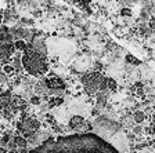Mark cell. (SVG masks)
Returning <instances> with one entry per match:
<instances>
[{"mask_svg": "<svg viewBox=\"0 0 155 153\" xmlns=\"http://www.w3.org/2000/svg\"><path fill=\"white\" fill-rule=\"evenodd\" d=\"M13 93L10 91V90H4L0 93V112L7 109L10 105H11V102H13Z\"/></svg>", "mask_w": 155, "mask_h": 153, "instance_id": "6", "label": "cell"}, {"mask_svg": "<svg viewBox=\"0 0 155 153\" xmlns=\"http://www.w3.org/2000/svg\"><path fill=\"white\" fill-rule=\"evenodd\" d=\"M22 68L28 72V75L33 77H42L43 75L48 73V61L47 57L36 51L32 46L28 43V47L24 51L22 58Z\"/></svg>", "mask_w": 155, "mask_h": 153, "instance_id": "2", "label": "cell"}, {"mask_svg": "<svg viewBox=\"0 0 155 153\" xmlns=\"http://www.w3.org/2000/svg\"><path fill=\"white\" fill-rule=\"evenodd\" d=\"M2 70H3V73L6 76H14L15 75V69L13 68V65H3Z\"/></svg>", "mask_w": 155, "mask_h": 153, "instance_id": "11", "label": "cell"}, {"mask_svg": "<svg viewBox=\"0 0 155 153\" xmlns=\"http://www.w3.org/2000/svg\"><path fill=\"white\" fill-rule=\"evenodd\" d=\"M68 127L76 134H89L93 131V123L87 121L82 115H74L68 120Z\"/></svg>", "mask_w": 155, "mask_h": 153, "instance_id": "4", "label": "cell"}, {"mask_svg": "<svg viewBox=\"0 0 155 153\" xmlns=\"http://www.w3.org/2000/svg\"><path fill=\"white\" fill-rule=\"evenodd\" d=\"M3 21H4V15L3 13H0V25H3Z\"/></svg>", "mask_w": 155, "mask_h": 153, "instance_id": "15", "label": "cell"}, {"mask_svg": "<svg viewBox=\"0 0 155 153\" xmlns=\"http://www.w3.org/2000/svg\"><path fill=\"white\" fill-rule=\"evenodd\" d=\"M8 83V77L3 73V70L0 69V86H6Z\"/></svg>", "mask_w": 155, "mask_h": 153, "instance_id": "14", "label": "cell"}, {"mask_svg": "<svg viewBox=\"0 0 155 153\" xmlns=\"http://www.w3.org/2000/svg\"><path fill=\"white\" fill-rule=\"evenodd\" d=\"M29 104L33 105V106H39L40 104H42V98L38 97V95H32L31 98H29Z\"/></svg>", "mask_w": 155, "mask_h": 153, "instance_id": "13", "label": "cell"}, {"mask_svg": "<svg viewBox=\"0 0 155 153\" xmlns=\"http://www.w3.org/2000/svg\"><path fill=\"white\" fill-rule=\"evenodd\" d=\"M104 75L101 72H93V70H86L84 73H82L81 81L83 84L84 93L89 95H96L97 93H100V83Z\"/></svg>", "mask_w": 155, "mask_h": 153, "instance_id": "3", "label": "cell"}, {"mask_svg": "<svg viewBox=\"0 0 155 153\" xmlns=\"http://www.w3.org/2000/svg\"><path fill=\"white\" fill-rule=\"evenodd\" d=\"M0 153H7V150L3 149V148H0Z\"/></svg>", "mask_w": 155, "mask_h": 153, "instance_id": "16", "label": "cell"}, {"mask_svg": "<svg viewBox=\"0 0 155 153\" xmlns=\"http://www.w3.org/2000/svg\"><path fill=\"white\" fill-rule=\"evenodd\" d=\"M0 120H2V119H0Z\"/></svg>", "mask_w": 155, "mask_h": 153, "instance_id": "17", "label": "cell"}, {"mask_svg": "<svg viewBox=\"0 0 155 153\" xmlns=\"http://www.w3.org/2000/svg\"><path fill=\"white\" fill-rule=\"evenodd\" d=\"M13 142L15 144V146L18 148V149H26V146H28V139L19 134H17L15 137H13Z\"/></svg>", "mask_w": 155, "mask_h": 153, "instance_id": "8", "label": "cell"}, {"mask_svg": "<svg viewBox=\"0 0 155 153\" xmlns=\"http://www.w3.org/2000/svg\"><path fill=\"white\" fill-rule=\"evenodd\" d=\"M29 153H119L96 134H72L48 138Z\"/></svg>", "mask_w": 155, "mask_h": 153, "instance_id": "1", "label": "cell"}, {"mask_svg": "<svg viewBox=\"0 0 155 153\" xmlns=\"http://www.w3.org/2000/svg\"><path fill=\"white\" fill-rule=\"evenodd\" d=\"M125 62H126V65H129V66H133V68H137V66H140V65H141V61L137 59L136 57H133L132 54H126Z\"/></svg>", "mask_w": 155, "mask_h": 153, "instance_id": "9", "label": "cell"}, {"mask_svg": "<svg viewBox=\"0 0 155 153\" xmlns=\"http://www.w3.org/2000/svg\"><path fill=\"white\" fill-rule=\"evenodd\" d=\"M132 117H133V121H134L136 124L140 126V124H143V123L147 120V117H148V116L145 115L144 110H139V109H136V110L132 113Z\"/></svg>", "mask_w": 155, "mask_h": 153, "instance_id": "7", "label": "cell"}, {"mask_svg": "<svg viewBox=\"0 0 155 153\" xmlns=\"http://www.w3.org/2000/svg\"><path fill=\"white\" fill-rule=\"evenodd\" d=\"M21 124H22V128H21V132H19V134L22 135L24 138H26V139H29L32 135L39 132L40 127H42L40 120L32 115L29 116V117L24 119V120H21Z\"/></svg>", "mask_w": 155, "mask_h": 153, "instance_id": "5", "label": "cell"}, {"mask_svg": "<svg viewBox=\"0 0 155 153\" xmlns=\"http://www.w3.org/2000/svg\"><path fill=\"white\" fill-rule=\"evenodd\" d=\"M119 14L122 17L130 18V17L133 15V11H132V8H129V7H122V8H120V11H119Z\"/></svg>", "mask_w": 155, "mask_h": 153, "instance_id": "12", "label": "cell"}, {"mask_svg": "<svg viewBox=\"0 0 155 153\" xmlns=\"http://www.w3.org/2000/svg\"><path fill=\"white\" fill-rule=\"evenodd\" d=\"M13 44H14V48H15V51H19V53H24V51L26 50V47H28V43H26V40H15Z\"/></svg>", "mask_w": 155, "mask_h": 153, "instance_id": "10", "label": "cell"}]
</instances>
